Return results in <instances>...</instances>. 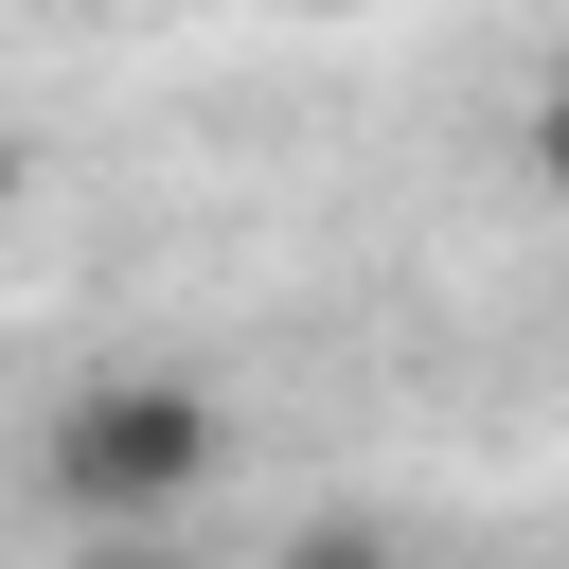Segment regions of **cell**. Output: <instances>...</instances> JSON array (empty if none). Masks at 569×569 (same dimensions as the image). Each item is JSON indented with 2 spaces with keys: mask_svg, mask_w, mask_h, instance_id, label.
I'll use <instances>...</instances> for the list:
<instances>
[{
  "mask_svg": "<svg viewBox=\"0 0 569 569\" xmlns=\"http://www.w3.org/2000/svg\"><path fill=\"white\" fill-rule=\"evenodd\" d=\"M36 480H53L71 533H178V516L231 480V409H213L196 373H89V391H53Z\"/></svg>",
  "mask_w": 569,
  "mask_h": 569,
  "instance_id": "1",
  "label": "cell"
},
{
  "mask_svg": "<svg viewBox=\"0 0 569 569\" xmlns=\"http://www.w3.org/2000/svg\"><path fill=\"white\" fill-rule=\"evenodd\" d=\"M284 18H373V0H284Z\"/></svg>",
  "mask_w": 569,
  "mask_h": 569,
  "instance_id": "5",
  "label": "cell"
},
{
  "mask_svg": "<svg viewBox=\"0 0 569 569\" xmlns=\"http://www.w3.org/2000/svg\"><path fill=\"white\" fill-rule=\"evenodd\" d=\"M71 569H196L178 533H71Z\"/></svg>",
  "mask_w": 569,
  "mask_h": 569,
  "instance_id": "4",
  "label": "cell"
},
{
  "mask_svg": "<svg viewBox=\"0 0 569 569\" xmlns=\"http://www.w3.org/2000/svg\"><path fill=\"white\" fill-rule=\"evenodd\" d=\"M267 569H409V533H391V516H284Z\"/></svg>",
  "mask_w": 569,
  "mask_h": 569,
  "instance_id": "2",
  "label": "cell"
},
{
  "mask_svg": "<svg viewBox=\"0 0 569 569\" xmlns=\"http://www.w3.org/2000/svg\"><path fill=\"white\" fill-rule=\"evenodd\" d=\"M516 142H533V196H551V213H569V71H551V89H533V124H516Z\"/></svg>",
  "mask_w": 569,
  "mask_h": 569,
  "instance_id": "3",
  "label": "cell"
}]
</instances>
